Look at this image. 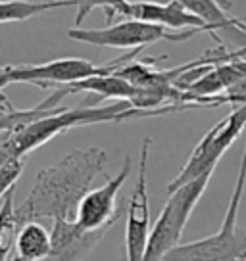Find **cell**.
Segmentation results:
<instances>
[{
	"label": "cell",
	"mask_w": 246,
	"mask_h": 261,
	"mask_svg": "<svg viewBox=\"0 0 246 261\" xmlns=\"http://www.w3.org/2000/svg\"><path fill=\"white\" fill-rule=\"evenodd\" d=\"M169 114L167 108L158 112H140L131 106V102H114L108 106H81V108H62L58 114L44 117L39 123H33L23 130H17L10 135L6 144L0 148V167L10 160H21L29 152L56 139L58 135H64L73 127H85L92 123H119L127 119H140L152 115Z\"/></svg>",
	"instance_id": "2"
},
{
	"label": "cell",
	"mask_w": 246,
	"mask_h": 261,
	"mask_svg": "<svg viewBox=\"0 0 246 261\" xmlns=\"http://www.w3.org/2000/svg\"><path fill=\"white\" fill-rule=\"evenodd\" d=\"M242 130H246V106L233 108L225 119L215 123L202 137V140L189 155L187 163L177 173V177L167 185V194L204 177L206 173L215 171V165L219 163L223 154L233 146V142L238 139Z\"/></svg>",
	"instance_id": "5"
},
{
	"label": "cell",
	"mask_w": 246,
	"mask_h": 261,
	"mask_svg": "<svg viewBox=\"0 0 246 261\" xmlns=\"http://www.w3.org/2000/svg\"><path fill=\"white\" fill-rule=\"evenodd\" d=\"M52 253V234L39 221L25 223L16 234V255L23 261H44Z\"/></svg>",
	"instance_id": "12"
},
{
	"label": "cell",
	"mask_w": 246,
	"mask_h": 261,
	"mask_svg": "<svg viewBox=\"0 0 246 261\" xmlns=\"http://www.w3.org/2000/svg\"><path fill=\"white\" fill-rule=\"evenodd\" d=\"M131 155H125L121 171L112 179H108L106 185L87 192V196L83 198L79 207H77V213H75V223L83 230L94 232V230L114 227V223L119 217V212L115 210L117 194L131 173Z\"/></svg>",
	"instance_id": "9"
},
{
	"label": "cell",
	"mask_w": 246,
	"mask_h": 261,
	"mask_svg": "<svg viewBox=\"0 0 246 261\" xmlns=\"http://www.w3.org/2000/svg\"><path fill=\"white\" fill-rule=\"evenodd\" d=\"M12 110H16V108H14V104L8 100V96L4 94V90L0 89V115L8 114V112H12Z\"/></svg>",
	"instance_id": "15"
},
{
	"label": "cell",
	"mask_w": 246,
	"mask_h": 261,
	"mask_svg": "<svg viewBox=\"0 0 246 261\" xmlns=\"http://www.w3.org/2000/svg\"><path fill=\"white\" fill-rule=\"evenodd\" d=\"M67 94H75V92H90V94H96V100L92 108H96L100 100L104 98H117V102H131L137 89L133 87L131 83L123 81L117 75H100V77H92L87 81L73 83V85H67L64 87Z\"/></svg>",
	"instance_id": "11"
},
{
	"label": "cell",
	"mask_w": 246,
	"mask_h": 261,
	"mask_svg": "<svg viewBox=\"0 0 246 261\" xmlns=\"http://www.w3.org/2000/svg\"><path fill=\"white\" fill-rule=\"evenodd\" d=\"M152 139L144 137L140 146L139 177L127 204V223H125V261H144L150 240V205H148V158H150Z\"/></svg>",
	"instance_id": "8"
},
{
	"label": "cell",
	"mask_w": 246,
	"mask_h": 261,
	"mask_svg": "<svg viewBox=\"0 0 246 261\" xmlns=\"http://www.w3.org/2000/svg\"><path fill=\"white\" fill-rule=\"evenodd\" d=\"M77 2H29V0H0V23H12V21H25L35 16H41L44 12L56 8H66Z\"/></svg>",
	"instance_id": "13"
},
{
	"label": "cell",
	"mask_w": 246,
	"mask_h": 261,
	"mask_svg": "<svg viewBox=\"0 0 246 261\" xmlns=\"http://www.w3.org/2000/svg\"><path fill=\"white\" fill-rule=\"evenodd\" d=\"M246 259V228L235 234L217 230L208 238L189 244H179L165 255L164 261H244Z\"/></svg>",
	"instance_id": "10"
},
{
	"label": "cell",
	"mask_w": 246,
	"mask_h": 261,
	"mask_svg": "<svg viewBox=\"0 0 246 261\" xmlns=\"http://www.w3.org/2000/svg\"><path fill=\"white\" fill-rule=\"evenodd\" d=\"M212 175L213 173H206L204 177L192 180L189 185L177 188L171 194H167L169 198L165 202L164 210L160 212V217L150 230V240H148L144 261H164L165 255L171 252L173 248L179 246L183 230L187 227L198 200L202 198L204 190L208 188Z\"/></svg>",
	"instance_id": "4"
},
{
	"label": "cell",
	"mask_w": 246,
	"mask_h": 261,
	"mask_svg": "<svg viewBox=\"0 0 246 261\" xmlns=\"http://www.w3.org/2000/svg\"><path fill=\"white\" fill-rule=\"evenodd\" d=\"M106 150L99 146L67 152L54 165L39 171L33 188L17 205V227L41 217L75 219L77 207L90 190L92 180L104 171Z\"/></svg>",
	"instance_id": "1"
},
{
	"label": "cell",
	"mask_w": 246,
	"mask_h": 261,
	"mask_svg": "<svg viewBox=\"0 0 246 261\" xmlns=\"http://www.w3.org/2000/svg\"><path fill=\"white\" fill-rule=\"evenodd\" d=\"M23 169H25V158H21V160H10L8 163H4L0 167V204L14 190V187H16V182L21 177Z\"/></svg>",
	"instance_id": "14"
},
{
	"label": "cell",
	"mask_w": 246,
	"mask_h": 261,
	"mask_svg": "<svg viewBox=\"0 0 246 261\" xmlns=\"http://www.w3.org/2000/svg\"><path fill=\"white\" fill-rule=\"evenodd\" d=\"M94 8L104 10L108 19L117 16L123 19L162 25L171 31L200 29L204 33H210L208 25L185 8L183 2H123L119 0V2H94Z\"/></svg>",
	"instance_id": "7"
},
{
	"label": "cell",
	"mask_w": 246,
	"mask_h": 261,
	"mask_svg": "<svg viewBox=\"0 0 246 261\" xmlns=\"http://www.w3.org/2000/svg\"><path fill=\"white\" fill-rule=\"evenodd\" d=\"M139 52L140 50H131L102 65L92 64L83 58H58L37 65H4V69L0 71V89L12 83H29L41 89H60L100 75H114L117 69H121L123 65H127L139 56Z\"/></svg>",
	"instance_id": "3"
},
{
	"label": "cell",
	"mask_w": 246,
	"mask_h": 261,
	"mask_svg": "<svg viewBox=\"0 0 246 261\" xmlns=\"http://www.w3.org/2000/svg\"><path fill=\"white\" fill-rule=\"evenodd\" d=\"M2 69H4V67H0V71H2Z\"/></svg>",
	"instance_id": "17"
},
{
	"label": "cell",
	"mask_w": 246,
	"mask_h": 261,
	"mask_svg": "<svg viewBox=\"0 0 246 261\" xmlns=\"http://www.w3.org/2000/svg\"><path fill=\"white\" fill-rule=\"evenodd\" d=\"M200 29H189V31H171L167 27L135 19H123L114 25H108L102 29H83V27H71L67 31V37L71 41L92 44V46H108V48H131L140 50L154 44L158 41L183 42L192 39Z\"/></svg>",
	"instance_id": "6"
},
{
	"label": "cell",
	"mask_w": 246,
	"mask_h": 261,
	"mask_svg": "<svg viewBox=\"0 0 246 261\" xmlns=\"http://www.w3.org/2000/svg\"><path fill=\"white\" fill-rule=\"evenodd\" d=\"M8 139H10L8 133H0V148L6 144V140H8Z\"/></svg>",
	"instance_id": "16"
}]
</instances>
